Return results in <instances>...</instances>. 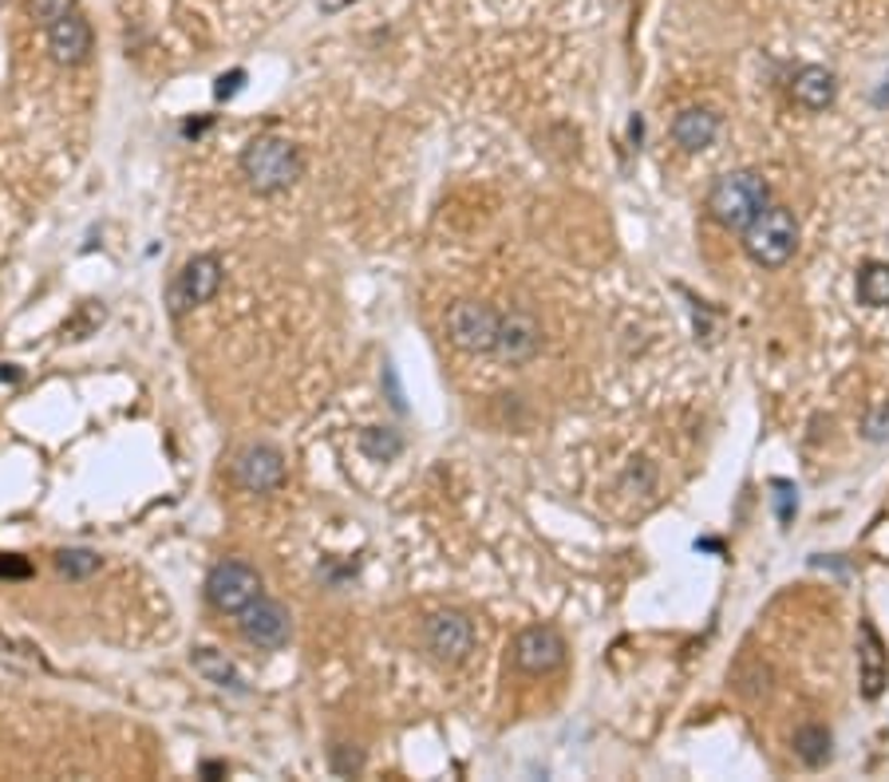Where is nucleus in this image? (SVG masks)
Here are the masks:
<instances>
[{
    "instance_id": "4",
    "label": "nucleus",
    "mask_w": 889,
    "mask_h": 782,
    "mask_svg": "<svg viewBox=\"0 0 889 782\" xmlns=\"http://www.w3.org/2000/svg\"><path fill=\"white\" fill-rule=\"evenodd\" d=\"M206 597L218 612H242L245 605L262 597V577L257 569L245 565V561H222V565L210 569V581H206Z\"/></svg>"
},
{
    "instance_id": "8",
    "label": "nucleus",
    "mask_w": 889,
    "mask_h": 782,
    "mask_svg": "<svg viewBox=\"0 0 889 782\" xmlns=\"http://www.w3.org/2000/svg\"><path fill=\"white\" fill-rule=\"evenodd\" d=\"M44 32H48L51 56H56L60 63H83L95 48L92 24L83 21L80 4H76V9H68V12H60L56 21L44 24Z\"/></svg>"
},
{
    "instance_id": "15",
    "label": "nucleus",
    "mask_w": 889,
    "mask_h": 782,
    "mask_svg": "<svg viewBox=\"0 0 889 782\" xmlns=\"http://www.w3.org/2000/svg\"><path fill=\"white\" fill-rule=\"evenodd\" d=\"M719 135V115H712L707 107H688V112H680L677 119H672V139H677V147H684V151H704V147H712V139Z\"/></svg>"
},
{
    "instance_id": "21",
    "label": "nucleus",
    "mask_w": 889,
    "mask_h": 782,
    "mask_svg": "<svg viewBox=\"0 0 889 782\" xmlns=\"http://www.w3.org/2000/svg\"><path fill=\"white\" fill-rule=\"evenodd\" d=\"M775 506H778V522L790 526V522H795V510H798L795 487H790V482H775Z\"/></svg>"
},
{
    "instance_id": "19",
    "label": "nucleus",
    "mask_w": 889,
    "mask_h": 782,
    "mask_svg": "<svg viewBox=\"0 0 889 782\" xmlns=\"http://www.w3.org/2000/svg\"><path fill=\"white\" fill-rule=\"evenodd\" d=\"M360 447H365V455H372V458H392V455H400L404 443H400L395 431H380V427H372V431H365Z\"/></svg>"
},
{
    "instance_id": "24",
    "label": "nucleus",
    "mask_w": 889,
    "mask_h": 782,
    "mask_svg": "<svg viewBox=\"0 0 889 782\" xmlns=\"http://www.w3.org/2000/svg\"><path fill=\"white\" fill-rule=\"evenodd\" d=\"M238 83H242V71H233V75H226V80L218 83V95H222V100H230V95L238 92Z\"/></svg>"
},
{
    "instance_id": "7",
    "label": "nucleus",
    "mask_w": 889,
    "mask_h": 782,
    "mask_svg": "<svg viewBox=\"0 0 889 782\" xmlns=\"http://www.w3.org/2000/svg\"><path fill=\"white\" fill-rule=\"evenodd\" d=\"M218 289H222V261L210 254L190 257L186 269L178 273V281L171 284V308L174 313H186L190 305H206Z\"/></svg>"
},
{
    "instance_id": "10",
    "label": "nucleus",
    "mask_w": 889,
    "mask_h": 782,
    "mask_svg": "<svg viewBox=\"0 0 889 782\" xmlns=\"http://www.w3.org/2000/svg\"><path fill=\"white\" fill-rule=\"evenodd\" d=\"M475 644V629L463 612H435L427 620V649L435 652V661L443 664H459Z\"/></svg>"
},
{
    "instance_id": "11",
    "label": "nucleus",
    "mask_w": 889,
    "mask_h": 782,
    "mask_svg": "<svg viewBox=\"0 0 889 782\" xmlns=\"http://www.w3.org/2000/svg\"><path fill=\"white\" fill-rule=\"evenodd\" d=\"M538 348H542V328L530 313H506L498 320V340H495V352L510 364H526L534 360Z\"/></svg>"
},
{
    "instance_id": "23",
    "label": "nucleus",
    "mask_w": 889,
    "mask_h": 782,
    "mask_svg": "<svg viewBox=\"0 0 889 782\" xmlns=\"http://www.w3.org/2000/svg\"><path fill=\"white\" fill-rule=\"evenodd\" d=\"M0 577H28L24 561H0Z\"/></svg>"
},
{
    "instance_id": "22",
    "label": "nucleus",
    "mask_w": 889,
    "mask_h": 782,
    "mask_svg": "<svg viewBox=\"0 0 889 782\" xmlns=\"http://www.w3.org/2000/svg\"><path fill=\"white\" fill-rule=\"evenodd\" d=\"M68 9H76V0H32V16H36L41 24L56 21V16Z\"/></svg>"
},
{
    "instance_id": "12",
    "label": "nucleus",
    "mask_w": 889,
    "mask_h": 782,
    "mask_svg": "<svg viewBox=\"0 0 889 782\" xmlns=\"http://www.w3.org/2000/svg\"><path fill=\"white\" fill-rule=\"evenodd\" d=\"M285 478V458L281 451L274 447H250L238 458V482L253 494H269V490L281 487Z\"/></svg>"
},
{
    "instance_id": "25",
    "label": "nucleus",
    "mask_w": 889,
    "mask_h": 782,
    "mask_svg": "<svg viewBox=\"0 0 889 782\" xmlns=\"http://www.w3.org/2000/svg\"><path fill=\"white\" fill-rule=\"evenodd\" d=\"M348 0H321V9H328V12H336V9H344Z\"/></svg>"
},
{
    "instance_id": "5",
    "label": "nucleus",
    "mask_w": 889,
    "mask_h": 782,
    "mask_svg": "<svg viewBox=\"0 0 889 782\" xmlns=\"http://www.w3.org/2000/svg\"><path fill=\"white\" fill-rule=\"evenodd\" d=\"M498 320H503V313H495V308L478 305V301H459L447 313V336L463 352H495Z\"/></svg>"
},
{
    "instance_id": "13",
    "label": "nucleus",
    "mask_w": 889,
    "mask_h": 782,
    "mask_svg": "<svg viewBox=\"0 0 889 782\" xmlns=\"http://www.w3.org/2000/svg\"><path fill=\"white\" fill-rule=\"evenodd\" d=\"M790 95H795V103L807 107V112H827L830 103H834V95H839V80H834V71L819 68V63H807V68H798L795 83H790Z\"/></svg>"
},
{
    "instance_id": "1",
    "label": "nucleus",
    "mask_w": 889,
    "mask_h": 782,
    "mask_svg": "<svg viewBox=\"0 0 889 782\" xmlns=\"http://www.w3.org/2000/svg\"><path fill=\"white\" fill-rule=\"evenodd\" d=\"M767 206L771 190L755 171H731L724 178H716V186L707 190V213L724 230H748Z\"/></svg>"
},
{
    "instance_id": "20",
    "label": "nucleus",
    "mask_w": 889,
    "mask_h": 782,
    "mask_svg": "<svg viewBox=\"0 0 889 782\" xmlns=\"http://www.w3.org/2000/svg\"><path fill=\"white\" fill-rule=\"evenodd\" d=\"M95 569H100V558L92 549H64L60 553V573H68V577H92Z\"/></svg>"
},
{
    "instance_id": "14",
    "label": "nucleus",
    "mask_w": 889,
    "mask_h": 782,
    "mask_svg": "<svg viewBox=\"0 0 889 782\" xmlns=\"http://www.w3.org/2000/svg\"><path fill=\"white\" fill-rule=\"evenodd\" d=\"M858 664H862V691L866 700H878L881 688H886V676H889V661H886V649H881V637L874 625H862V649H858Z\"/></svg>"
},
{
    "instance_id": "6",
    "label": "nucleus",
    "mask_w": 889,
    "mask_h": 782,
    "mask_svg": "<svg viewBox=\"0 0 889 782\" xmlns=\"http://www.w3.org/2000/svg\"><path fill=\"white\" fill-rule=\"evenodd\" d=\"M238 617H242V637L250 644H257V649H285L289 644L293 620H289V609H285L281 600L257 597Z\"/></svg>"
},
{
    "instance_id": "17",
    "label": "nucleus",
    "mask_w": 889,
    "mask_h": 782,
    "mask_svg": "<svg viewBox=\"0 0 889 782\" xmlns=\"http://www.w3.org/2000/svg\"><path fill=\"white\" fill-rule=\"evenodd\" d=\"M858 301L869 308L889 305V265L886 261H866L858 269Z\"/></svg>"
},
{
    "instance_id": "16",
    "label": "nucleus",
    "mask_w": 889,
    "mask_h": 782,
    "mask_svg": "<svg viewBox=\"0 0 889 782\" xmlns=\"http://www.w3.org/2000/svg\"><path fill=\"white\" fill-rule=\"evenodd\" d=\"M190 664H194V672L203 676L206 684H218V688H230V691H242L245 684H242V676H238V668H233L230 661H226L222 652H213V649H198L190 656Z\"/></svg>"
},
{
    "instance_id": "2",
    "label": "nucleus",
    "mask_w": 889,
    "mask_h": 782,
    "mask_svg": "<svg viewBox=\"0 0 889 782\" xmlns=\"http://www.w3.org/2000/svg\"><path fill=\"white\" fill-rule=\"evenodd\" d=\"M304 163L289 139H253L242 154V174L257 194H281L301 178Z\"/></svg>"
},
{
    "instance_id": "3",
    "label": "nucleus",
    "mask_w": 889,
    "mask_h": 782,
    "mask_svg": "<svg viewBox=\"0 0 889 782\" xmlns=\"http://www.w3.org/2000/svg\"><path fill=\"white\" fill-rule=\"evenodd\" d=\"M743 249H748L751 261L763 265V269H778V265H787L790 257H795V249H798L795 213L783 210V206H767V210L759 213L755 222L743 230Z\"/></svg>"
},
{
    "instance_id": "26",
    "label": "nucleus",
    "mask_w": 889,
    "mask_h": 782,
    "mask_svg": "<svg viewBox=\"0 0 889 782\" xmlns=\"http://www.w3.org/2000/svg\"><path fill=\"white\" fill-rule=\"evenodd\" d=\"M0 380H16V372H12V367H0Z\"/></svg>"
},
{
    "instance_id": "18",
    "label": "nucleus",
    "mask_w": 889,
    "mask_h": 782,
    "mask_svg": "<svg viewBox=\"0 0 889 782\" xmlns=\"http://www.w3.org/2000/svg\"><path fill=\"white\" fill-rule=\"evenodd\" d=\"M795 755L807 767H822V762L830 759V732L822 727V723H807V727H798L795 732Z\"/></svg>"
},
{
    "instance_id": "9",
    "label": "nucleus",
    "mask_w": 889,
    "mask_h": 782,
    "mask_svg": "<svg viewBox=\"0 0 889 782\" xmlns=\"http://www.w3.org/2000/svg\"><path fill=\"white\" fill-rule=\"evenodd\" d=\"M515 661L518 668L534 672V676L554 672L566 661V640H562L557 629H550V625H534V629H526L522 637L515 640Z\"/></svg>"
}]
</instances>
